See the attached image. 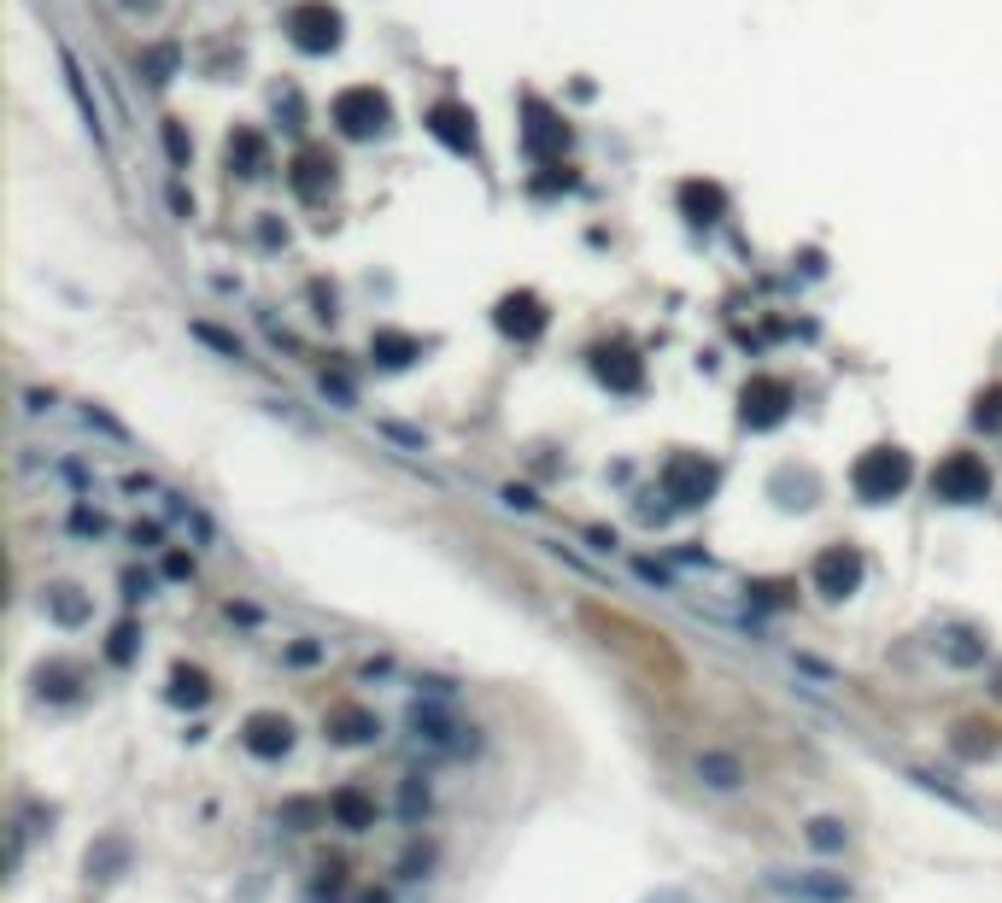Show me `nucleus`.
Returning <instances> with one entry per match:
<instances>
[{"label":"nucleus","mask_w":1002,"mask_h":903,"mask_svg":"<svg viewBox=\"0 0 1002 903\" xmlns=\"http://www.w3.org/2000/svg\"><path fill=\"white\" fill-rule=\"evenodd\" d=\"M633 575H640L645 587H657V592H681V587H674V575H668L657 558H633Z\"/></svg>","instance_id":"nucleus-42"},{"label":"nucleus","mask_w":1002,"mask_h":903,"mask_svg":"<svg viewBox=\"0 0 1002 903\" xmlns=\"http://www.w3.org/2000/svg\"><path fill=\"white\" fill-rule=\"evenodd\" d=\"M159 505H165V517H171L182 534H188V540H194L200 551H206V546H217V522L206 517V505H200V499H188V493L165 487V499H159Z\"/></svg>","instance_id":"nucleus-21"},{"label":"nucleus","mask_w":1002,"mask_h":903,"mask_svg":"<svg viewBox=\"0 0 1002 903\" xmlns=\"http://www.w3.org/2000/svg\"><path fill=\"white\" fill-rule=\"evenodd\" d=\"M381 435H387V440H399V446H411V452H428V435H422V428H405V423H381Z\"/></svg>","instance_id":"nucleus-51"},{"label":"nucleus","mask_w":1002,"mask_h":903,"mask_svg":"<svg viewBox=\"0 0 1002 903\" xmlns=\"http://www.w3.org/2000/svg\"><path fill=\"white\" fill-rule=\"evenodd\" d=\"M932 499H944V505H979V499H991V469H985V458H979V452H950V458L932 469Z\"/></svg>","instance_id":"nucleus-7"},{"label":"nucleus","mask_w":1002,"mask_h":903,"mask_svg":"<svg viewBox=\"0 0 1002 903\" xmlns=\"http://www.w3.org/2000/svg\"><path fill=\"white\" fill-rule=\"evenodd\" d=\"M973 423H979V428H1002V387H991V394H979V405H973Z\"/></svg>","instance_id":"nucleus-46"},{"label":"nucleus","mask_w":1002,"mask_h":903,"mask_svg":"<svg viewBox=\"0 0 1002 903\" xmlns=\"http://www.w3.org/2000/svg\"><path fill=\"white\" fill-rule=\"evenodd\" d=\"M117 592H124V605H147L153 599V575L147 569H124V575H117Z\"/></svg>","instance_id":"nucleus-39"},{"label":"nucleus","mask_w":1002,"mask_h":903,"mask_svg":"<svg viewBox=\"0 0 1002 903\" xmlns=\"http://www.w3.org/2000/svg\"><path fill=\"white\" fill-rule=\"evenodd\" d=\"M681 212H686L692 223H715V217L727 212V194L715 189V182H686V189H681Z\"/></svg>","instance_id":"nucleus-31"},{"label":"nucleus","mask_w":1002,"mask_h":903,"mask_svg":"<svg viewBox=\"0 0 1002 903\" xmlns=\"http://www.w3.org/2000/svg\"><path fill=\"white\" fill-rule=\"evenodd\" d=\"M592 369H599V382L610 387V394H640L645 387V364L627 353V346H599L592 353Z\"/></svg>","instance_id":"nucleus-20"},{"label":"nucleus","mask_w":1002,"mask_h":903,"mask_svg":"<svg viewBox=\"0 0 1002 903\" xmlns=\"http://www.w3.org/2000/svg\"><path fill=\"white\" fill-rule=\"evenodd\" d=\"M493 323H499V335L522 341V346H534V341L545 335L551 312H545V300H540V294H504V300H499V312H493Z\"/></svg>","instance_id":"nucleus-16"},{"label":"nucleus","mask_w":1002,"mask_h":903,"mask_svg":"<svg viewBox=\"0 0 1002 903\" xmlns=\"http://www.w3.org/2000/svg\"><path fill=\"white\" fill-rule=\"evenodd\" d=\"M42 616H48L53 628L76 633V628L94 622V599H89L76 581H48V587H42Z\"/></svg>","instance_id":"nucleus-17"},{"label":"nucleus","mask_w":1002,"mask_h":903,"mask_svg":"<svg viewBox=\"0 0 1002 903\" xmlns=\"http://www.w3.org/2000/svg\"><path fill=\"white\" fill-rule=\"evenodd\" d=\"M130 546H135V551H171V546H165V528H159V522H135V528H130Z\"/></svg>","instance_id":"nucleus-48"},{"label":"nucleus","mask_w":1002,"mask_h":903,"mask_svg":"<svg viewBox=\"0 0 1002 903\" xmlns=\"http://www.w3.org/2000/svg\"><path fill=\"white\" fill-rule=\"evenodd\" d=\"M586 540L599 546V551H616L622 540H616V528H586Z\"/></svg>","instance_id":"nucleus-58"},{"label":"nucleus","mask_w":1002,"mask_h":903,"mask_svg":"<svg viewBox=\"0 0 1002 903\" xmlns=\"http://www.w3.org/2000/svg\"><path fill=\"white\" fill-rule=\"evenodd\" d=\"M76 417H83V428H89V435H100V440H112V446H135V435L112 417L106 405H94V399H89L83 410H76Z\"/></svg>","instance_id":"nucleus-36"},{"label":"nucleus","mask_w":1002,"mask_h":903,"mask_svg":"<svg viewBox=\"0 0 1002 903\" xmlns=\"http://www.w3.org/2000/svg\"><path fill=\"white\" fill-rule=\"evenodd\" d=\"M323 657H329V646H323V640H294V646H282V663H288V669H317Z\"/></svg>","instance_id":"nucleus-38"},{"label":"nucleus","mask_w":1002,"mask_h":903,"mask_svg":"<svg viewBox=\"0 0 1002 903\" xmlns=\"http://www.w3.org/2000/svg\"><path fill=\"white\" fill-rule=\"evenodd\" d=\"M756 886L780 903H856L862 897L850 874H832V869H763Z\"/></svg>","instance_id":"nucleus-3"},{"label":"nucleus","mask_w":1002,"mask_h":903,"mask_svg":"<svg viewBox=\"0 0 1002 903\" xmlns=\"http://www.w3.org/2000/svg\"><path fill=\"white\" fill-rule=\"evenodd\" d=\"M141 640H147V633H141V622H135V616H124V622L106 633V663H112V669H135Z\"/></svg>","instance_id":"nucleus-34"},{"label":"nucleus","mask_w":1002,"mask_h":903,"mask_svg":"<svg viewBox=\"0 0 1002 903\" xmlns=\"http://www.w3.org/2000/svg\"><path fill=\"white\" fill-rule=\"evenodd\" d=\"M323 733H329L335 745H376V739H381V716L370 704H358V698H340V704L323 710Z\"/></svg>","instance_id":"nucleus-14"},{"label":"nucleus","mask_w":1002,"mask_h":903,"mask_svg":"<svg viewBox=\"0 0 1002 903\" xmlns=\"http://www.w3.org/2000/svg\"><path fill=\"white\" fill-rule=\"evenodd\" d=\"M288 41L299 53H329L340 41V12L323 7V0H299V7L288 12Z\"/></svg>","instance_id":"nucleus-12"},{"label":"nucleus","mask_w":1002,"mask_h":903,"mask_svg":"<svg viewBox=\"0 0 1002 903\" xmlns=\"http://www.w3.org/2000/svg\"><path fill=\"white\" fill-rule=\"evenodd\" d=\"M657 487H663V499L674 510H698V505H709L715 493H722V464L704 458V452H674V458L663 464Z\"/></svg>","instance_id":"nucleus-4"},{"label":"nucleus","mask_w":1002,"mask_h":903,"mask_svg":"<svg viewBox=\"0 0 1002 903\" xmlns=\"http://www.w3.org/2000/svg\"><path fill=\"white\" fill-rule=\"evenodd\" d=\"M745 605L750 610H791L797 605V581H786V575H763V581L745 587Z\"/></svg>","instance_id":"nucleus-33"},{"label":"nucleus","mask_w":1002,"mask_h":903,"mask_svg":"<svg viewBox=\"0 0 1002 903\" xmlns=\"http://www.w3.org/2000/svg\"><path fill=\"white\" fill-rule=\"evenodd\" d=\"M223 616H229V622H241V628H253V622H258V605H247V599H229V605H223Z\"/></svg>","instance_id":"nucleus-56"},{"label":"nucleus","mask_w":1002,"mask_h":903,"mask_svg":"<svg viewBox=\"0 0 1002 903\" xmlns=\"http://www.w3.org/2000/svg\"><path fill=\"white\" fill-rule=\"evenodd\" d=\"M692 774H698V787H704V792H715V798H733V792H745V787H750L745 757H739V751H727V745H704L698 757H692Z\"/></svg>","instance_id":"nucleus-13"},{"label":"nucleus","mask_w":1002,"mask_h":903,"mask_svg":"<svg viewBox=\"0 0 1002 903\" xmlns=\"http://www.w3.org/2000/svg\"><path fill=\"white\" fill-rule=\"evenodd\" d=\"M358 903H393V892H387V886H370V892H364Z\"/></svg>","instance_id":"nucleus-59"},{"label":"nucleus","mask_w":1002,"mask_h":903,"mask_svg":"<svg viewBox=\"0 0 1002 903\" xmlns=\"http://www.w3.org/2000/svg\"><path fill=\"white\" fill-rule=\"evenodd\" d=\"M640 903H698V897H692L686 886H674V880H668V886H651Z\"/></svg>","instance_id":"nucleus-53"},{"label":"nucleus","mask_w":1002,"mask_h":903,"mask_svg":"<svg viewBox=\"0 0 1002 903\" xmlns=\"http://www.w3.org/2000/svg\"><path fill=\"white\" fill-rule=\"evenodd\" d=\"M71 534H76V540H100V534H106V517L76 499V505H71Z\"/></svg>","instance_id":"nucleus-40"},{"label":"nucleus","mask_w":1002,"mask_h":903,"mask_svg":"<svg viewBox=\"0 0 1002 903\" xmlns=\"http://www.w3.org/2000/svg\"><path fill=\"white\" fill-rule=\"evenodd\" d=\"M53 405H59L53 387H24V410H30V417H53Z\"/></svg>","instance_id":"nucleus-50"},{"label":"nucleus","mask_w":1002,"mask_h":903,"mask_svg":"<svg viewBox=\"0 0 1002 903\" xmlns=\"http://www.w3.org/2000/svg\"><path fill=\"white\" fill-rule=\"evenodd\" d=\"M558 148H563V123L545 112V100H528V153L545 159V153H558Z\"/></svg>","instance_id":"nucleus-29"},{"label":"nucleus","mask_w":1002,"mask_h":903,"mask_svg":"<svg viewBox=\"0 0 1002 903\" xmlns=\"http://www.w3.org/2000/svg\"><path fill=\"white\" fill-rule=\"evenodd\" d=\"M376 815H381L376 792H364L358 780H346V787H335V792H329V821H335L340 833H370V828H376Z\"/></svg>","instance_id":"nucleus-18"},{"label":"nucleus","mask_w":1002,"mask_h":903,"mask_svg":"<svg viewBox=\"0 0 1002 903\" xmlns=\"http://www.w3.org/2000/svg\"><path fill=\"white\" fill-rule=\"evenodd\" d=\"M329 176H335V159H323V153H311V148H305V153L294 159V171H288V182H294L299 200H317Z\"/></svg>","instance_id":"nucleus-30"},{"label":"nucleus","mask_w":1002,"mask_h":903,"mask_svg":"<svg viewBox=\"0 0 1002 903\" xmlns=\"http://www.w3.org/2000/svg\"><path fill=\"white\" fill-rule=\"evenodd\" d=\"M188 335H194V341H206V346H212V353H223V358H229V364H241V358H247V346H241V341L229 335V328H217V323H206V317H200V323H188Z\"/></svg>","instance_id":"nucleus-37"},{"label":"nucleus","mask_w":1002,"mask_h":903,"mask_svg":"<svg viewBox=\"0 0 1002 903\" xmlns=\"http://www.w3.org/2000/svg\"><path fill=\"white\" fill-rule=\"evenodd\" d=\"M235 739H241V751H247L253 763H282V757H294L299 728H294V716H282V710H247Z\"/></svg>","instance_id":"nucleus-6"},{"label":"nucleus","mask_w":1002,"mask_h":903,"mask_svg":"<svg viewBox=\"0 0 1002 903\" xmlns=\"http://www.w3.org/2000/svg\"><path fill=\"white\" fill-rule=\"evenodd\" d=\"M323 399H335L340 410H352V405H358V387L346 382L340 369H323Z\"/></svg>","instance_id":"nucleus-41"},{"label":"nucleus","mask_w":1002,"mask_h":903,"mask_svg":"<svg viewBox=\"0 0 1002 903\" xmlns=\"http://www.w3.org/2000/svg\"><path fill=\"white\" fill-rule=\"evenodd\" d=\"M417 698H440V704H452L458 681H452V674H417Z\"/></svg>","instance_id":"nucleus-44"},{"label":"nucleus","mask_w":1002,"mask_h":903,"mask_svg":"<svg viewBox=\"0 0 1002 903\" xmlns=\"http://www.w3.org/2000/svg\"><path fill=\"white\" fill-rule=\"evenodd\" d=\"M804 845L815 856H845L850 851V821L845 815H809L804 821Z\"/></svg>","instance_id":"nucleus-26"},{"label":"nucleus","mask_w":1002,"mask_h":903,"mask_svg":"<svg viewBox=\"0 0 1002 903\" xmlns=\"http://www.w3.org/2000/svg\"><path fill=\"white\" fill-rule=\"evenodd\" d=\"M393 810H399V821H405L411 833L428 828V815H434V787H428V774H405V780H399V804H393Z\"/></svg>","instance_id":"nucleus-24"},{"label":"nucleus","mask_w":1002,"mask_h":903,"mask_svg":"<svg viewBox=\"0 0 1002 903\" xmlns=\"http://www.w3.org/2000/svg\"><path fill=\"white\" fill-rule=\"evenodd\" d=\"M124 493H130V499H165V481H153L147 469H130V476H124Z\"/></svg>","instance_id":"nucleus-47"},{"label":"nucleus","mask_w":1002,"mask_h":903,"mask_svg":"<svg viewBox=\"0 0 1002 903\" xmlns=\"http://www.w3.org/2000/svg\"><path fill=\"white\" fill-rule=\"evenodd\" d=\"M428 130H434L452 153H469V148H476V118H469L463 106H452V100H440V106L428 112Z\"/></svg>","instance_id":"nucleus-23"},{"label":"nucleus","mask_w":1002,"mask_h":903,"mask_svg":"<svg viewBox=\"0 0 1002 903\" xmlns=\"http://www.w3.org/2000/svg\"><path fill=\"white\" fill-rule=\"evenodd\" d=\"M311 305H317V323H335V317H340L335 287H323V282H311Z\"/></svg>","instance_id":"nucleus-49"},{"label":"nucleus","mask_w":1002,"mask_h":903,"mask_svg":"<svg viewBox=\"0 0 1002 903\" xmlns=\"http://www.w3.org/2000/svg\"><path fill=\"white\" fill-rule=\"evenodd\" d=\"M59 71H65V89H71V100H76V112H83V123H89V135H94V148H106V123H100V106H94V94H89V77H83V65H76V53L59 41Z\"/></svg>","instance_id":"nucleus-22"},{"label":"nucleus","mask_w":1002,"mask_h":903,"mask_svg":"<svg viewBox=\"0 0 1002 903\" xmlns=\"http://www.w3.org/2000/svg\"><path fill=\"white\" fill-rule=\"evenodd\" d=\"M932 651L944 657L950 669H985L991 663V640H985V628H973V622H938Z\"/></svg>","instance_id":"nucleus-15"},{"label":"nucleus","mask_w":1002,"mask_h":903,"mask_svg":"<svg viewBox=\"0 0 1002 903\" xmlns=\"http://www.w3.org/2000/svg\"><path fill=\"white\" fill-rule=\"evenodd\" d=\"M165 148H171V159H176V164H188V135H182V123H176V118H165Z\"/></svg>","instance_id":"nucleus-54"},{"label":"nucleus","mask_w":1002,"mask_h":903,"mask_svg":"<svg viewBox=\"0 0 1002 903\" xmlns=\"http://www.w3.org/2000/svg\"><path fill=\"white\" fill-rule=\"evenodd\" d=\"M909 481H914V458H909L903 446H868L862 458L850 464V493H856L862 505H891V499H903Z\"/></svg>","instance_id":"nucleus-2"},{"label":"nucleus","mask_w":1002,"mask_h":903,"mask_svg":"<svg viewBox=\"0 0 1002 903\" xmlns=\"http://www.w3.org/2000/svg\"><path fill=\"white\" fill-rule=\"evenodd\" d=\"M217 698V687H212V674L200 669V663H171V674H165V704L171 710H206Z\"/></svg>","instance_id":"nucleus-19"},{"label":"nucleus","mask_w":1002,"mask_h":903,"mask_svg":"<svg viewBox=\"0 0 1002 903\" xmlns=\"http://www.w3.org/2000/svg\"><path fill=\"white\" fill-rule=\"evenodd\" d=\"M499 499L510 505V510H540V499H534V487H504Z\"/></svg>","instance_id":"nucleus-55"},{"label":"nucleus","mask_w":1002,"mask_h":903,"mask_svg":"<svg viewBox=\"0 0 1002 903\" xmlns=\"http://www.w3.org/2000/svg\"><path fill=\"white\" fill-rule=\"evenodd\" d=\"M229 164H235L241 176H264V164H270V159H264V135L235 130V135H229Z\"/></svg>","instance_id":"nucleus-35"},{"label":"nucleus","mask_w":1002,"mask_h":903,"mask_svg":"<svg viewBox=\"0 0 1002 903\" xmlns=\"http://www.w3.org/2000/svg\"><path fill=\"white\" fill-rule=\"evenodd\" d=\"M774 493H797V510L815 505V476H791V469H780L774 476Z\"/></svg>","instance_id":"nucleus-43"},{"label":"nucleus","mask_w":1002,"mask_h":903,"mask_svg":"<svg viewBox=\"0 0 1002 903\" xmlns=\"http://www.w3.org/2000/svg\"><path fill=\"white\" fill-rule=\"evenodd\" d=\"M791 417V387L780 376H750L745 394H739V423L756 428V435H768V428H780Z\"/></svg>","instance_id":"nucleus-10"},{"label":"nucleus","mask_w":1002,"mask_h":903,"mask_svg":"<svg viewBox=\"0 0 1002 903\" xmlns=\"http://www.w3.org/2000/svg\"><path fill=\"white\" fill-rule=\"evenodd\" d=\"M194 569H200L194 551H165V575H171V581H194Z\"/></svg>","instance_id":"nucleus-52"},{"label":"nucleus","mask_w":1002,"mask_h":903,"mask_svg":"<svg viewBox=\"0 0 1002 903\" xmlns=\"http://www.w3.org/2000/svg\"><path fill=\"white\" fill-rule=\"evenodd\" d=\"M909 780H914V787H920V792H932V798H944V804H950V810H961V815H979V804H973V792H968V787H955V780H950L944 769H927V763H914V769H909Z\"/></svg>","instance_id":"nucleus-27"},{"label":"nucleus","mask_w":1002,"mask_h":903,"mask_svg":"<svg viewBox=\"0 0 1002 903\" xmlns=\"http://www.w3.org/2000/svg\"><path fill=\"white\" fill-rule=\"evenodd\" d=\"M141 71H147V82H171V71H176V48H153L147 59H141Z\"/></svg>","instance_id":"nucleus-45"},{"label":"nucleus","mask_w":1002,"mask_h":903,"mask_svg":"<svg viewBox=\"0 0 1002 903\" xmlns=\"http://www.w3.org/2000/svg\"><path fill=\"white\" fill-rule=\"evenodd\" d=\"M276 821L288 833H311V828H329V798H311V792H294L276 804Z\"/></svg>","instance_id":"nucleus-25"},{"label":"nucleus","mask_w":1002,"mask_h":903,"mask_svg":"<svg viewBox=\"0 0 1002 903\" xmlns=\"http://www.w3.org/2000/svg\"><path fill=\"white\" fill-rule=\"evenodd\" d=\"M130 869H135V839L124 828H106V833L89 839V851H83V880L89 886H117Z\"/></svg>","instance_id":"nucleus-9"},{"label":"nucleus","mask_w":1002,"mask_h":903,"mask_svg":"<svg viewBox=\"0 0 1002 903\" xmlns=\"http://www.w3.org/2000/svg\"><path fill=\"white\" fill-rule=\"evenodd\" d=\"M862 581H868V558H862V546L832 540V546L815 551V564H809V592H821L827 605L856 599V592H862Z\"/></svg>","instance_id":"nucleus-5"},{"label":"nucleus","mask_w":1002,"mask_h":903,"mask_svg":"<svg viewBox=\"0 0 1002 903\" xmlns=\"http://www.w3.org/2000/svg\"><path fill=\"white\" fill-rule=\"evenodd\" d=\"M434 862H440V845H434V839H422V833H411V845L399 851L393 874L405 880V886H422V880L434 874Z\"/></svg>","instance_id":"nucleus-28"},{"label":"nucleus","mask_w":1002,"mask_h":903,"mask_svg":"<svg viewBox=\"0 0 1002 903\" xmlns=\"http://www.w3.org/2000/svg\"><path fill=\"white\" fill-rule=\"evenodd\" d=\"M791 669H809V674H821V681H838V674L821 663V657H809V651H791Z\"/></svg>","instance_id":"nucleus-57"},{"label":"nucleus","mask_w":1002,"mask_h":903,"mask_svg":"<svg viewBox=\"0 0 1002 903\" xmlns=\"http://www.w3.org/2000/svg\"><path fill=\"white\" fill-rule=\"evenodd\" d=\"M405 728H411L417 745L440 751V757H481V728L476 722H458L452 710L440 704V698H411V710H405Z\"/></svg>","instance_id":"nucleus-1"},{"label":"nucleus","mask_w":1002,"mask_h":903,"mask_svg":"<svg viewBox=\"0 0 1002 903\" xmlns=\"http://www.w3.org/2000/svg\"><path fill=\"white\" fill-rule=\"evenodd\" d=\"M370 353L381 358V369H405L411 358H422V341H417V335H399V328H376Z\"/></svg>","instance_id":"nucleus-32"},{"label":"nucleus","mask_w":1002,"mask_h":903,"mask_svg":"<svg viewBox=\"0 0 1002 903\" xmlns=\"http://www.w3.org/2000/svg\"><path fill=\"white\" fill-rule=\"evenodd\" d=\"M387 118H393V106H387V94L370 89V82H358V89H340V94H335V123H340L346 141H370Z\"/></svg>","instance_id":"nucleus-8"},{"label":"nucleus","mask_w":1002,"mask_h":903,"mask_svg":"<svg viewBox=\"0 0 1002 903\" xmlns=\"http://www.w3.org/2000/svg\"><path fill=\"white\" fill-rule=\"evenodd\" d=\"M30 692H35V704H53V710H65V704H83V692H89V674H83V663H71V657H48V663H35V674H30Z\"/></svg>","instance_id":"nucleus-11"}]
</instances>
